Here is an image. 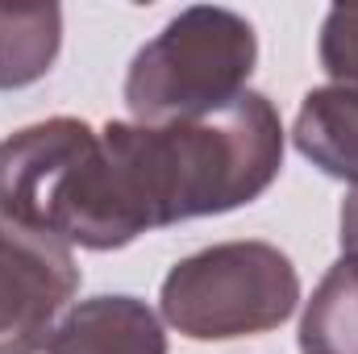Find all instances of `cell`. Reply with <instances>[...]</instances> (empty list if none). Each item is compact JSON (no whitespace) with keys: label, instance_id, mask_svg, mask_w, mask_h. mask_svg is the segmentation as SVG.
<instances>
[{"label":"cell","instance_id":"cell-1","mask_svg":"<svg viewBox=\"0 0 358 354\" xmlns=\"http://www.w3.org/2000/svg\"><path fill=\"white\" fill-rule=\"evenodd\" d=\"M100 142L129 229L142 238L192 217L234 213L267 192L283 167V121L263 92L171 125L108 121Z\"/></svg>","mask_w":358,"mask_h":354},{"label":"cell","instance_id":"cell-2","mask_svg":"<svg viewBox=\"0 0 358 354\" xmlns=\"http://www.w3.org/2000/svg\"><path fill=\"white\" fill-rule=\"evenodd\" d=\"M0 217L84 250H121L138 238L100 129L80 117H50L0 142Z\"/></svg>","mask_w":358,"mask_h":354},{"label":"cell","instance_id":"cell-3","mask_svg":"<svg viewBox=\"0 0 358 354\" xmlns=\"http://www.w3.org/2000/svg\"><path fill=\"white\" fill-rule=\"evenodd\" d=\"M259 63L255 25L217 4L176 13L129 63L125 104L138 125L196 121L234 104Z\"/></svg>","mask_w":358,"mask_h":354},{"label":"cell","instance_id":"cell-4","mask_svg":"<svg viewBox=\"0 0 358 354\" xmlns=\"http://www.w3.org/2000/svg\"><path fill=\"white\" fill-rule=\"evenodd\" d=\"M300 304V275L271 242H217L179 259L163 288V321L192 342H234L279 330Z\"/></svg>","mask_w":358,"mask_h":354},{"label":"cell","instance_id":"cell-5","mask_svg":"<svg viewBox=\"0 0 358 354\" xmlns=\"http://www.w3.org/2000/svg\"><path fill=\"white\" fill-rule=\"evenodd\" d=\"M80 292L67 242L0 217V354H42Z\"/></svg>","mask_w":358,"mask_h":354},{"label":"cell","instance_id":"cell-6","mask_svg":"<svg viewBox=\"0 0 358 354\" xmlns=\"http://www.w3.org/2000/svg\"><path fill=\"white\" fill-rule=\"evenodd\" d=\"M46 354H167V334L146 300L92 296L67 309Z\"/></svg>","mask_w":358,"mask_h":354},{"label":"cell","instance_id":"cell-7","mask_svg":"<svg viewBox=\"0 0 358 354\" xmlns=\"http://www.w3.org/2000/svg\"><path fill=\"white\" fill-rule=\"evenodd\" d=\"M292 142L317 171L358 187V92L338 84L304 92Z\"/></svg>","mask_w":358,"mask_h":354},{"label":"cell","instance_id":"cell-8","mask_svg":"<svg viewBox=\"0 0 358 354\" xmlns=\"http://www.w3.org/2000/svg\"><path fill=\"white\" fill-rule=\"evenodd\" d=\"M63 46V8L29 4L0 8V92L38 84Z\"/></svg>","mask_w":358,"mask_h":354},{"label":"cell","instance_id":"cell-9","mask_svg":"<svg viewBox=\"0 0 358 354\" xmlns=\"http://www.w3.org/2000/svg\"><path fill=\"white\" fill-rule=\"evenodd\" d=\"M300 354H358V263L338 259L304 300Z\"/></svg>","mask_w":358,"mask_h":354},{"label":"cell","instance_id":"cell-10","mask_svg":"<svg viewBox=\"0 0 358 354\" xmlns=\"http://www.w3.org/2000/svg\"><path fill=\"white\" fill-rule=\"evenodd\" d=\"M317 55L338 88L358 92V4H334L325 13Z\"/></svg>","mask_w":358,"mask_h":354},{"label":"cell","instance_id":"cell-11","mask_svg":"<svg viewBox=\"0 0 358 354\" xmlns=\"http://www.w3.org/2000/svg\"><path fill=\"white\" fill-rule=\"evenodd\" d=\"M342 259L358 263V187H350V196L342 200Z\"/></svg>","mask_w":358,"mask_h":354}]
</instances>
